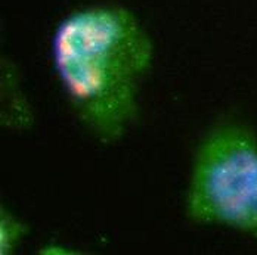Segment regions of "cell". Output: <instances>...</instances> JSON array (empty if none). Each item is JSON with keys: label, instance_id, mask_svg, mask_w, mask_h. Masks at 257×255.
<instances>
[{"label": "cell", "instance_id": "obj_1", "mask_svg": "<svg viewBox=\"0 0 257 255\" xmlns=\"http://www.w3.org/2000/svg\"><path fill=\"white\" fill-rule=\"evenodd\" d=\"M55 76L77 121L103 145L120 142L139 120V95L154 43L139 18L117 3L67 14L51 37Z\"/></svg>", "mask_w": 257, "mask_h": 255}, {"label": "cell", "instance_id": "obj_2", "mask_svg": "<svg viewBox=\"0 0 257 255\" xmlns=\"http://www.w3.org/2000/svg\"><path fill=\"white\" fill-rule=\"evenodd\" d=\"M185 212L197 224L257 236V134L245 121L222 118L198 142Z\"/></svg>", "mask_w": 257, "mask_h": 255}, {"label": "cell", "instance_id": "obj_3", "mask_svg": "<svg viewBox=\"0 0 257 255\" xmlns=\"http://www.w3.org/2000/svg\"><path fill=\"white\" fill-rule=\"evenodd\" d=\"M30 233V229L26 223L17 217L14 212H11L8 208L2 206L0 214V254L11 255L14 254L21 242L26 239Z\"/></svg>", "mask_w": 257, "mask_h": 255}]
</instances>
